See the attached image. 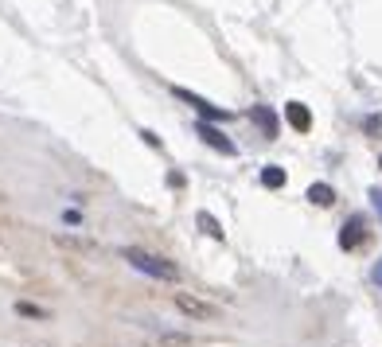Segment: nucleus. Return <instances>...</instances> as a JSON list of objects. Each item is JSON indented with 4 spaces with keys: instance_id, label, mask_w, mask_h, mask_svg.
Here are the masks:
<instances>
[{
    "instance_id": "f03ea898",
    "label": "nucleus",
    "mask_w": 382,
    "mask_h": 347,
    "mask_svg": "<svg viewBox=\"0 0 382 347\" xmlns=\"http://www.w3.org/2000/svg\"><path fill=\"white\" fill-rule=\"evenodd\" d=\"M176 309L183 312V316H191V320H215V316H218L215 304H207V300L191 297V293H176Z\"/></svg>"
},
{
    "instance_id": "4468645a",
    "label": "nucleus",
    "mask_w": 382,
    "mask_h": 347,
    "mask_svg": "<svg viewBox=\"0 0 382 347\" xmlns=\"http://www.w3.org/2000/svg\"><path fill=\"white\" fill-rule=\"evenodd\" d=\"M370 277H374V285H382V258H379V265H374V273Z\"/></svg>"
},
{
    "instance_id": "423d86ee",
    "label": "nucleus",
    "mask_w": 382,
    "mask_h": 347,
    "mask_svg": "<svg viewBox=\"0 0 382 347\" xmlns=\"http://www.w3.org/2000/svg\"><path fill=\"white\" fill-rule=\"evenodd\" d=\"M285 117H289V125H293L297 133H308L312 129V113H308V106H300V102H289Z\"/></svg>"
},
{
    "instance_id": "f8f14e48",
    "label": "nucleus",
    "mask_w": 382,
    "mask_h": 347,
    "mask_svg": "<svg viewBox=\"0 0 382 347\" xmlns=\"http://www.w3.org/2000/svg\"><path fill=\"white\" fill-rule=\"evenodd\" d=\"M370 203H374V211H379V219H382V188H370Z\"/></svg>"
},
{
    "instance_id": "6e6552de",
    "label": "nucleus",
    "mask_w": 382,
    "mask_h": 347,
    "mask_svg": "<svg viewBox=\"0 0 382 347\" xmlns=\"http://www.w3.org/2000/svg\"><path fill=\"white\" fill-rule=\"evenodd\" d=\"M308 199H312L316 207H332V203H335V192L328 188V183H312V188H308Z\"/></svg>"
},
{
    "instance_id": "1a4fd4ad",
    "label": "nucleus",
    "mask_w": 382,
    "mask_h": 347,
    "mask_svg": "<svg viewBox=\"0 0 382 347\" xmlns=\"http://www.w3.org/2000/svg\"><path fill=\"white\" fill-rule=\"evenodd\" d=\"M262 183H265V188H285V168L269 164V168L262 172Z\"/></svg>"
},
{
    "instance_id": "9d476101",
    "label": "nucleus",
    "mask_w": 382,
    "mask_h": 347,
    "mask_svg": "<svg viewBox=\"0 0 382 347\" xmlns=\"http://www.w3.org/2000/svg\"><path fill=\"white\" fill-rule=\"evenodd\" d=\"M195 219H199V227H203L207 234H211V238H223V227L215 223V215H207V211H199Z\"/></svg>"
},
{
    "instance_id": "ddd939ff",
    "label": "nucleus",
    "mask_w": 382,
    "mask_h": 347,
    "mask_svg": "<svg viewBox=\"0 0 382 347\" xmlns=\"http://www.w3.org/2000/svg\"><path fill=\"white\" fill-rule=\"evenodd\" d=\"M367 133H382V117H367Z\"/></svg>"
},
{
    "instance_id": "f257e3e1",
    "label": "nucleus",
    "mask_w": 382,
    "mask_h": 347,
    "mask_svg": "<svg viewBox=\"0 0 382 347\" xmlns=\"http://www.w3.org/2000/svg\"><path fill=\"white\" fill-rule=\"evenodd\" d=\"M121 258H125L133 269H141V273H148V277H160V281H179V265H172L168 258H160V254H148V250H141V246H125Z\"/></svg>"
},
{
    "instance_id": "0eeeda50",
    "label": "nucleus",
    "mask_w": 382,
    "mask_h": 347,
    "mask_svg": "<svg viewBox=\"0 0 382 347\" xmlns=\"http://www.w3.org/2000/svg\"><path fill=\"white\" fill-rule=\"evenodd\" d=\"M250 117L265 129V137H277V117H273V109H269V106H254Z\"/></svg>"
},
{
    "instance_id": "20e7f679",
    "label": "nucleus",
    "mask_w": 382,
    "mask_h": 347,
    "mask_svg": "<svg viewBox=\"0 0 382 347\" xmlns=\"http://www.w3.org/2000/svg\"><path fill=\"white\" fill-rule=\"evenodd\" d=\"M199 137H203V141L211 144V148H218L223 156H234V153H238V144L230 141V137H227L223 129H215L211 121H199Z\"/></svg>"
},
{
    "instance_id": "7ed1b4c3",
    "label": "nucleus",
    "mask_w": 382,
    "mask_h": 347,
    "mask_svg": "<svg viewBox=\"0 0 382 347\" xmlns=\"http://www.w3.org/2000/svg\"><path fill=\"white\" fill-rule=\"evenodd\" d=\"M176 98L179 102H188L191 109H195V113H203L207 121H227L230 113L227 109H218V106H211V102H207V98H199V94H191V90H183V86H176Z\"/></svg>"
},
{
    "instance_id": "9b49d317",
    "label": "nucleus",
    "mask_w": 382,
    "mask_h": 347,
    "mask_svg": "<svg viewBox=\"0 0 382 347\" xmlns=\"http://www.w3.org/2000/svg\"><path fill=\"white\" fill-rule=\"evenodd\" d=\"M16 312L20 316H43V309H36V304H16Z\"/></svg>"
},
{
    "instance_id": "39448f33",
    "label": "nucleus",
    "mask_w": 382,
    "mask_h": 347,
    "mask_svg": "<svg viewBox=\"0 0 382 347\" xmlns=\"http://www.w3.org/2000/svg\"><path fill=\"white\" fill-rule=\"evenodd\" d=\"M363 227H367L363 215H351V223H344V230H339V246H344V250H355L359 242H363Z\"/></svg>"
}]
</instances>
